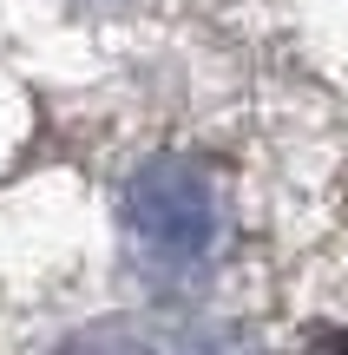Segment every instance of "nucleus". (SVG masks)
Here are the masks:
<instances>
[{
	"label": "nucleus",
	"mask_w": 348,
	"mask_h": 355,
	"mask_svg": "<svg viewBox=\"0 0 348 355\" xmlns=\"http://www.w3.org/2000/svg\"><path fill=\"white\" fill-rule=\"evenodd\" d=\"M223 230L217 178L197 158H152L125 184V243L131 263L158 283H184L210 263Z\"/></svg>",
	"instance_id": "obj_1"
},
{
	"label": "nucleus",
	"mask_w": 348,
	"mask_h": 355,
	"mask_svg": "<svg viewBox=\"0 0 348 355\" xmlns=\"http://www.w3.org/2000/svg\"><path fill=\"white\" fill-rule=\"evenodd\" d=\"M59 355H210L191 329L178 322H152V316H125V322H99L79 329Z\"/></svg>",
	"instance_id": "obj_2"
},
{
	"label": "nucleus",
	"mask_w": 348,
	"mask_h": 355,
	"mask_svg": "<svg viewBox=\"0 0 348 355\" xmlns=\"http://www.w3.org/2000/svg\"><path fill=\"white\" fill-rule=\"evenodd\" d=\"M302 355H348V336L342 329H315L309 343H302Z\"/></svg>",
	"instance_id": "obj_3"
}]
</instances>
